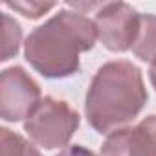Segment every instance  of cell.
I'll return each mask as SVG.
<instances>
[{"label":"cell","instance_id":"obj_1","mask_svg":"<svg viewBox=\"0 0 156 156\" xmlns=\"http://www.w3.org/2000/svg\"><path fill=\"white\" fill-rule=\"evenodd\" d=\"M98 30L85 13L62 9L35 28L24 44L26 61L48 79L77 73L79 55L94 48Z\"/></svg>","mask_w":156,"mask_h":156},{"label":"cell","instance_id":"obj_2","mask_svg":"<svg viewBox=\"0 0 156 156\" xmlns=\"http://www.w3.org/2000/svg\"><path fill=\"white\" fill-rule=\"evenodd\" d=\"M145 103L147 90L140 68L129 61H110L92 77L85 112L92 129L99 134H112L125 129Z\"/></svg>","mask_w":156,"mask_h":156},{"label":"cell","instance_id":"obj_3","mask_svg":"<svg viewBox=\"0 0 156 156\" xmlns=\"http://www.w3.org/2000/svg\"><path fill=\"white\" fill-rule=\"evenodd\" d=\"M79 127V114L66 101L44 98L24 123L31 141L48 151L64 147Z\"/></svg>","mask_w":156,"mask_h":156},{"label":"cell","instance_id":"obj_4","mask_svg":"<svg viewBox=\"0 0 156 156\" xmlns=\"http://www.w3.org/2000/svg\"><path fill=\"white\" fill-rule=\"evenodd\" d=\"M141 15L125 2H103L96 11V30L101 44L110 51H127L134 46Z\"/></svg>","mask_w":156,"mask_h":156},{"label":"cell","instance_id":"obj_5","mask_svg":"<svg viewBox=\"0 0 156 156\" xmlns=\"http://www.w3.org/2000/svg\"><path fill=\"white\" fill-rule=\"evenodd\" d=\"M41 87L20 66L6 68L0 75V116L6 121H22L41 105Z\"/></svg>","mask_w":156,"mask_h":156},{"label":"cell","instance_id":"obj_6","mask_svg":"<svg viewBox=\"0 0 156 156\" xmlns=\"http://www.w3.org/2000/svg\"><path fill=\"white\" fill-rule=\"evenodd\" d=\"M101 156H156V114L108 134Z\"/></svg>","mask_w":156,"mask_h":156},{"label":"cell","instance_id":"obj_7","mask_svg":"<svg viewBox=\"0 0 156 156\" xmlns=\"http://www.w3.org/2000/svg\"><path fill=\"white\" fill-rule=\"evenodd\" d=\"M132 51L138 59L145 62H156V15H141L140 31L132 46Z\"/></svg>","mask_w":156,"mask_h":156},{"label":"cell","instance_id":"obj_8","mask_svg":"<svg viewBox=\"0 0 156 156\" xmlns=\"http://www.w3.org/2000/svg\"><path fill=\"white\" fill-rule=\"evenodd\" d=\"M0 156H42L33 143L9 129L0 130Z\"/></svg>","mask_w":156,"mask_h":156},{"label":"cell","instance_id":"obj_9","mask_svg":"<svg viewBox=\"0 0 156 156\" xmlns=\"http://www.w3.org/2000/svg\"><path fill=\"white\" fill-rule=\"evenodd\" d=\"M2 24H4V31H2V61H9L13 55L19 53L22 30H20L19 22L15 19H11L9 15L2 17Z\"/></svg>","mask_w":156,"mask_h":156},{"label":"cell","instance_id":"obj_10","mask_svg":"<svg viewBox=\"0 0 156 156\" xmlns=\"http://www.w3.org/2000/svg\"><path fill=\"white\" fill-rule=\"evenodd\" d=\"M8 8L19 11L26 19H41L44 13L55 8L53 2H9Z\"/></svg>","mask_w":156,"mask_h":156},{"label":"cell","instance_id":"obj_11","mask_svg":"<svg viewBox=\"0 0 156 156\" xmlns=\"http://www.w3.org/2000/svg\"><path fill=\"white\" fill-rule=\"evenodd\" d=\"M57 156H98L96 152H92L90 149L83 147V145H72L64 151H61Z\"/></svg>","mask_w":156,"mask_h":156},{"label":"cell","instance_id":"obj_12","mask_svg":"<svg viewBox=\"0 0 156 156\" xmlns=\"http://www.w3.org/2000/svg\"><path fill=\"white\" fill-rule=\"evenodd\" d=\"M149 77H151V83H152V87L156 88V62H152V64H151V70H149Z\"/></svg>","mask_w":156,"mask_h":156}]
</instances>
